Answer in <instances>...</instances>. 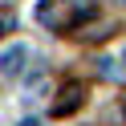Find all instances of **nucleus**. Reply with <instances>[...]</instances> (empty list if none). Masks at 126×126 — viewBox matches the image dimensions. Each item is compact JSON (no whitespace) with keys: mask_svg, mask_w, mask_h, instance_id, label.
Listing matches in <instances>:
<instances>
[{"mask_svg":"<svg viewBox=\"0 0 126 126\" xmlns=\"http://www.w3.org/2000/svg\"><path fill=\"white\" fill-rule=\"evenodd\" d=\"M20 126H37V122H29V118H25V122H20Z\"/></svg>","mask_w":126,"mask_h":126,"instance_id":"3","label":"nucleus"},{"mask_svg":"<svg viewBox=\"0 0 126 126\" xmlns=\"http://www.w3.org/2000/svg\"><path fill=\"white\" fill-rule=\"evenodd\" d=\"M81 94H85L81 81H69L65 90H61V98H57V106H53V110H57V114H73V110L81 106Z\"/></svg>","mask_w":126,"mask_h":126,"instance_id":"2","label":"nucleus"},{"mask_svg":"<svg viewBox=\"0 0 126 126\" xmlns=\"http://www.w3.org/2000/svg\"><path fill=\"white\" fill-rule=\"evenodd\" d=\"M25 57H29V49H25V45H8V49L0 53V77H4V81L20 77V69H25Z\"/></svg>","mask_w":126,"mask_h":126,"instance_id":"1","label":"nucleus"}]
</instances>
